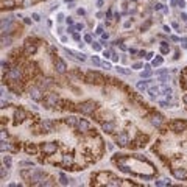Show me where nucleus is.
<instances>
[{
    "instance_id": "31",
    "label": "nucleus",
    "mask_w": 187,
    "mask_h": 187,
    "mask_svg": "<svg viewBox=\"0 0 187 187\" xmlns=\"http://www.w3.org/2000/svg\"><path fill=\"white\" fill-rule=\"evenodd\" d=\"M140 76L142 78H148V76H151V69H145L144 72H140Z\"/></svg>"
},
{
    "instance_id": "44",
    "label": "nucleus",
    "mask_w": 187,
    "mask_h": 187,
    "mask_svg": "<svg viewBox=\"0 0 187 187\" xmlns=\"http://www.w3.org/2000/svg\"><path fill=\"white\" fill-rule=\"evenodd\" d=\"M72 36H73V39H75V41H80V39H81V36L78 35V33H72Z\"/></svg>"
},
{
    "instance_id": "15",
    "label": "nucleus",
    "mask_w": 187,
    "mask_h": 187,
    "mask_svg": "<svg viewBox=\"0 0 187 187\" xmlns=\"http://www.w3.org/2000/svg\"><path fill=\"white\" fill-rule=\"evenodd\" d=\"M101 129L104 131V133L111 134V133H114V131H115V123L114 122H103Z\"/></svg>"
},
{
    "instance_id": "25",
    "label": "nucleus",
    "mask_w": 187,
    "mask_h": 187,
    "mask_svg": "<svg viewBox=\"0 0 187 187\" xmlns=\"http://www.w3.org/2000/svg\"><path fill=\"white\" fill-rule=\"evenodd\" d=\"M59 183H61L63 186H67L69 184V178L65 176L64 173H59Z\"/></svg>"
},
{
    "instance_id": "27",
    "label": "nucleus",
    "mask_w": 187,
    "mask_h": 187,
    "mask_svg": "<svg viewBox=\"0 0 187 187\" xmlns=\"http://www.w3.org/2000/svg\"><path fill=\"white\" fill-rule=\"evenodd\" d=\"M11 164H13V161H11V156H8V155H6V156H3V165L9 168V167H11Z\"/></svg>"
},
{
    "instance_id": "37",
    "label": "nucleus",
    "mask_w": 187,
    "mask_h": 187,
    "mask_svg": "<svg viewBox=\"0 0 187 187\" xmlns=\"http://www.w3.org/2000/svg\"><path fill=\"white\" fill-rule=\"evenodd\" d=\"M150 25H151V20H148V22H147V24H145V25H142V31H145V30H148V28H150Z\"/></svg>"
},
{
    "instance_id": "36",
    "label": "nucleus",
    "mask_w": 187,
    "mask_h": 187,
    "mask_svg": "<svg viewBox=\"0 0 187 187\" xmlns=\"http://www.w3.org/2000/svg\"><path fill=\"white\" fill-rule=\"evenodd\" d=\"M144 67V64L142 63H136V64H133V69H136V70H139V69H142Z\"/></svg>"
},
{
    "instance_id": "3",
    "label": "nucleus",
    "mask_w": 187,
    "mask_h": 187,
    "mask_svg": "<svg viewBox=\"0 0 187 187\" xmlns=\"http://www.w3.org/2000/svg\"><path fill=\"white\" fill-rule=\"evenodd\" d=\"M84 81L89 84H103V75L98 73V72H94V70H91V72H87L86 76H84Z\"/></svg>"
},
{
    "instance_id": "22",
    "label": "nucleus",
    "mask_w": 187,
    "mask_h": 187,
    "mask_svg": "<svg viewBox=\"0 0 187 187\" xmlns=\"http://www.w3.org/2000/svg\"><path fill=\"white\" fill-rule=\"evenodd\" d=\"M37 2V0H22V8H30Z\"/></svg>"
},
{
    "instance_id": "64",
    "label": "nucleus",
    "mask_w": 187,
    "mask_h": 187,
    "mask_svg": "<svg viewBox=\"0 0 187 187\" xmlns=\"http://www.w3.org/2000/svg\"><path fill=\"white\" fill-rule=\"evenodd\" d=\"M131 2H136V0H131Z\"/></svg>"
},
{
    "instance_id": "39",
    "label": "nucleus",
    "mask_w": 187,
    "mask_h": 187,
    "mask_svg": "<svg viewBox=\"0 0 187 187\" xmlns=\"http://www.w3.org/2000/svg\"><path fill=\"white\" fill-rule=\"evenodd\" d=\"M178 6H179L181 9L186 8V2H184V0H178Z\"/></svg>"
},
{
    "instance_id": "42",
    "label": "nucleus",
    "mask_w": 187,
    "mask_h": 187,
    "mask_svg": "<svg viewBox=\"0 0 187 187\" xmlns=\"http://www.w3.org/2000/svg\"><path fill=\"white\" fill-rule=\"evenodd\" d=\"M95 33H97V35H103V27H101V25H98V27H97V31H95Z\"/></svg>"
},
{
    "instance_id": "28",
    "label": "nucleus",
    "mask_w": 187,
    "mask_h": 187,
    "mask_svg": "<svg viewBox=\"0 0 187 187\" xmlns=\"http://www.w3.org/2000/svg\"><path fill=\"white\" fill-rule=\"evenodd\" d=\"M170 52V45L167 42H161V53H168Z\"/></svg>"
},
{
    "instance_id": "29",
    "label": "nucleus",
    "mask_w": 187,
    "mask_h": 187,
    "mask_svg": "<svg viewBox=\"0 0 187 187\" xmlns=\"http://www.w3.org/2000/svg\"><path fill=\"white\" fill-rule=\"evenodd\" d=\"M159 92H161V91H159V86L158 87H150V89H148V94H150L151 97H156Z\"/></svg>"
},
{
    "instance_id": "20",
    "label": "nucleus",
    "mask_w": 187,
    "mask_h": 187,
    "mask_svg": "<svg viewBox=\"0 0 187 187\" xmlns=\"http://www.w3.org/2000/svg\"><path fill=\"white\" fill-rule=\"evenodd\" d=\"M159 91H161L162 94H165V95H170V94H172V89H170L165 83H162L161 86H159Z\"/></svg>"
},
{
    "instance_id": "16",
    "label": "nucleus",
    "mask_w": 187,
    "mask_h": 187,
    "mask_svg": "<svg viewBox=\"0 0 187 187\" xmlns=\"http://www.w3.org/2000/svg\"><path fill=\"white\" fill-rule=\"evenodd\" d=\"M162 122H164V117H162L161 114H155V115L150 119V123H151L153 126H158V128L162 125Z\"/></svg>"
},
{
    "instance_id": "41",
    "label": "nucleus",
    "mask_w": 187,
    "mask_h": 187,
    "mask_svg": "<svg viewBox=\"0 0 187 187\" xmlns=\"http://www.w3.org/2000/svg\"><path fill=\"white\" fill-rule=\"evenodd\" d=\"M159 106L161 108H170V104L167 101H159Z\"/></svg>"
},
{
    "instance_id": "48",
    "label": "nucleus",
    "mask_w": 187,
    "mask_h": 187,
    "mask_svg": "<svg viewBox=\"0 0 187 187\" xmlns=\"http://www.w3.org/2000/svg\"><path fill=\"white\" fill-rule=\"evenodd\" d=\"M103 67L106 69V70H108V69H111V63H103Z\"/></svg>"
},
{
    "instance_id": "51",
    "label": "nucleus",
    "mask_w": 187,
    "mask_h": 187,
    "mask_svg": "<svg viewBox=\"0 0 187 187\" xmlns=\"http://www.w3.org/2000/svg\"><path fill=\"white\" fill-rule=\"evenodd\" d=\"M181 20H184V22H187V14H181Z\"/></svg>"
},
{
    "instance_id": "55",
    "label": "nucleus",
    "mask_w": 187,
    "mask_h": 187,
    "mask_svg": "<svg viewBox=\"0 0 187 187\" xmlns=\"http://www.w3.org/2000/svg\"><path fill=\"white\" fill-rule=\"evenodd\" d=\"M129 53H131V55H137V53H139V52H137V50H136V48H131V50H129Z\"/></svg>"
},
{
    "instance_id": "24",
    "label": "nucleus",
    "mask_w": 187,
    "mask_h": 187,
    "mask_svg": "<svg viewBox=\"0 0 187 187\" xmlns=\"http://www.w3.org/2000/svg\"><path fill=\"white\" fill-rule=\"evenodd\" d=\"M2 5H3V8L5 6H6V8H14L16 2H14V0H2Z\"/></svg>"
},
{
    "instance_id": "58",
    "label": "nucleus",
    "mask_w": 187,
    "mask_h": 187,
    "mask_svg": "<svg viewBox=\"0 0 187 187\" xmlns=\"http://www.w3.org/2000/svg\"><path fill=\"white\" fill-rule=\"evenodd\" d=\"M97 6H103V0H97Z\"/></svg>"
},
{
    "instance_id": "8",
    "label": "nucleus",
    "mask_w": 187,
    "mask_h": 187,
    "mask_svg": "<svg viewBox=\"0 0 187 187\" xmlns=\"http://www.w3.org/2000/svg\"><path fill=\"white\" fill-rule=\"evenodd\" d=\"M28 92H30V97L35 101H41L42 100V89H41L39 86H33Z\"/></svg>"
},
{
    "instance_id": "11",
    "label": "nucleus",
    "mask_w": 187,
    "mask_h": 187,
    "mask_svg": "<svg viewBox=\"0 0 187 187\" xmlns=\"http://www.w3.org/2000/svg\"><path fill=\"white\" fill-rule=\"evenodd\" d=\"M25 119H27V112L24 111V109H22V108L16 109V111H14V122H16V125L22 123Z\"/></svg>"
},
{
    "instance_id": "53",
    "label": "nucleus",
    "mask_w": 187,
    "mask_h": 187,
    "mask_svg": "<svg viewBox=\"0 0 187 187\" xmlns=\"http://www.w3.org/2000/svg\"><path fill=\"white\" fill-rule=\"evenodd\" d=\"M183 103L187 106V94H184V97H183Z\"/></svg>"
},
{
    "instance_id": "10",
    "label": "nucleus",
    "mask_w": 187,
    "mask_h": 187,
    "mask_svg": "<svg viewBox=\"0 0 187 187\" xmlns=\"http://www.w3.org/2000/svg\"><path fill=\"white\" fill-rule=\"evenodd\" d=\"M172 175L179 181H187V170L186 168H172Z\"/></svg>"
},
{
    "instance_id": "33",
    "label": "nucleus",
    "mask_w": 187,
    "mask_h": 187,
    "mask_svg": "<svg viewBox=\"0 0 187 187\" xmlns=\"http://www.w3.org/2000/svg\"><path fill=\"white\" fill-rule=\"evenodd\" d=\"M92 48H94L95 52H100V50H101V47H100V44H98V42H94V44H92Z\"/></svg>"
},
{
    "instance_id": "5",
    "label": "nucleus",
    "mask_w": 187,
    "mask_h": 187,
    "mask_svg": "<svg viewBox=\"0 0 187 187\" xmlns=\"http://www.w3.org/2000/svg\"><path fill=\"white\" fill-rule=\"evenodd\" d=\"M8 78L11 80V81H16V83H19L20 81V78H22V69L19 67V65H16V67H11L9 70H8Z\"/></svg>"
},
{
    "instance_id": "56",
    "label": "nucleus",
    "mask_w": 187,
    "mask_h": 187,
    "mask_svg": "<svg viewBox=\"0 0 187 187\" xmlns=\"http://www.w3.org/2000/svg\"><path fill=\"white\" fill-rule=\"evenodd\" d=\"M111 16H112V11H111V9H109V11H108V13H106V17H108V19H111Z\"/></svg>"
},
{
    "instance_id": "63",
    "label": "nucleus",
    "mask_w": 187,
    "mask_h": 187,
    "mask_svg": "<svg viewBox=\"0 0 187 187\" xmlns=\"http://www.w3.org/2000/svg\"><path fill=\"white\" fill-rule=\"evenodd\" d=\"M184 72H186V73H187V67H186V70H184Z\"/></svg>"
},
{
    "instance_id": "57",
    "label": "nucleus",
    "mask_w": 187,
    "mask_h": 187,
    "mask_svg": "<svg viewBox=\"0 0 187 187\" xmlns=\"http://www.w3.org/2000/svg\"><path fill=\"white\" fill-rule=\"evenodd\" d=\"M170 39H172V41H175V42H178V41H179V37H178V36H172Z\"/></svg>"
},
{
    "instance_id": "1",
    "label": "nucleus",
    "mask_w": 187,
    "mask_h": 187,
    "mask_svg": "<svg viewBox=\"0 0 187 187\" xmlns=\"http://www.w3.org/2000/svg\"><path fill=\"white\" fill-rule=\"evenodd\" d=\"M95 109H97V103L94 100H86L83 103L76 104V111L81 112V114H92Z\"/></svg>"
},
{
    "instance_id": "34",
    "label": "nucleus",
    "mask_w": 187,
    "mask_h": 187,
    "mask_svg": "<svg viewBox=\"0 0 187 187\" xmlns=\"http://www.w3.org/2000/svg\"><path fill=\"white\" fill-rule=\"evenodd\" d=\"M6 168H8V167H5V165H3L2 168H0V175H2V178L6 176V173H8V172H6Z\"/></svg>"
},
{
    "instance_id": "14",
    "label": "nucleus",
    "mask_w": 187,
    "mask_h": 187,
    "mask_svg": "<svg viewBox=\"0 0 187 187\" xmlns=\"http://www.w3.org/2000/svg\"><path fill=\"white\" fill-rule=\"evenodd\" d=\"M41 126H42V131H45V133H53L55 123L52 122V120H42Z\"/></svg>"
},
{
    "instance_id": "2",
    "label": "nucleus",
    "mask_w": 187,
    "mask_h": 187,
    "mask_svg": "<svg viewBox=\"0 0 187 187\" xmlns=\"http://www.w3.org/2000/svg\"><path fill=\"white\" fill-rule=\"evenodd\" d=\"M61 101V98H59L58 94H47L45 97H44V106H45L47 109H50V108H56L58 106V103Z\"/></svg>"
},
{
    "instance_id": "19",
    "label": "nucleus",
    "mask_w": 187,
    "mask_h": 187,
    "mask_svg": "<svg viewBox=\"0 0 187 187\" xmlns=\"http://www.w3.org/2000/svg\"><path fill=\"white\" fill-rule=\"evenodd\" d=\"M25 153L27 155H37V145L36 144H25Z\"/></svg>"
},
{
    "instance_id": "12",
    "label": "nucleus",
    "mask_w": 187,
    "mask_h": 187,
    "mask_svg": "<svg viewBox=\"0 0 187 187\" xmlns=\"http://www.w3.org/2000/svg\"><path fill=\"white\" fill-rule=\"evenodd\" d=\"M61 167L63 168H72V170H75L73 168V158L72 156H69V155H65V156H63V161H61Z\"/></svg>"
},
{
    "instance_id": "4",
    "label": "nucleus",
    "mask_w": 187,
    "mask_h": 187,
    "mask_svg": "<svg viewBox=\"0 0 187 187\" xmlns=\"http://www.w3.org/2000/svg\"><path fill=\"white\" fill-rule=\"evenodd\" d=\"M168 126L173 133H183L184 129H187V122L186 120H173Z\"/></svg>"
},
{
    "instance_id": "46",
    "label": "nucleus",
    "mask_w": 187,
    "mask_h": 187,
    "mask_svg": "<svg viewBox=\"0 0 187 187\" xmlns=\"http://www.w3.org/2000/svg\"><path fill=\"white\" fill-rule=\"evenodd\" d=\"M162 8H164L162 3H156V5H155V9H162Z\"/></svg>"
},
{
    "instance_id": "7",
    "label": "nucleus",
    "mask_w": 187,
    "mask_h": 187,
    "mask_svg": "<svg viewBox=\"0 0 187 187\" xmlns=\"http://www.w3.org/2000/svg\"><path fill=\"white\" fill-rule=\"evenodd\" d=\"M24 50L28 53V55H35L37 52V44L31 39H27L25 44H24Z\"/></svg>"
},
{
    "instance_id": "61",
    "label": "nucleus",
    "mask_w": 187,
    "mask_h": 187,
    "mask_svg": "<svg viewBox=\"0 0 187 187\" xmlns=\"http://www.w3.org/2000/svg\"><path fill=\"white\" fill-rule=\"evenodd\" d=\"M67 31L69 33H75V28H73V27H70V28H67Z\"/></svg>"
},
{
    "instance_id": "54",
    "label": "nucleus",
    "mask_w": 187,
    "mask_h": 187,
    "mask_svg": "<svg viewBox=\"0 0 187 187\" xmlns=\"http://www.w3.org/2000/svg\"><path fill=\"white\" fill-rule=\"evenodd\" d=\"M67 25H73V20H72V17H67Z\"/></svg>"
},
{
    "instance_id": "38",
    "label": "nucleus",
    "mask_w": 187,
    "mask_h": 187,
    "mask_svg": "<svg viewBox=\"0 0 187 187\" xmlns=\"http://www.w3.org/2000/svg\"><path fill=\"white\" fill-rule=\"evenodd\" d=\"M19 165H33V162L31 161H22V162H19Z\"/></svg>"
},
{
    "instance_id": "32",
    "label": "nucleus",
    "mask_w": 187,
    "mask_h": 187,
    "mask_svg": "<svg viewBox=\"0 0 187 187\" xmlns=\"http://www.w3.org/2000/svg\"><path fill=\"white\" fill-rule=\"evenodd\" d=\"M31 19L35 20V22H39V20H41V16L37 14V13H33V14H31Z\"/></svg>"
},
{
    "instance_id": "17",
    "label": "nucleus",
    "mask_w": 187,
    "mask_h": 187,
    "mask_svg": "<svg viewBox=\"0 0 187 187\" xmlns=\"http://www.w3.org/2000/svg\"><path fill=\"white\" fill-rule=\"evenodd\" d=\"M78 129L81 131V133H86V131L91 129V123L87 122V120H84V119H80V122H78Z\"/></svg>"
},
{
    "instance_id": "21",
    "label": "nucleus",
    "mask_w": 187,
    "mask_h": 187,
    "mask_svg": "<svg viewBox=\"0 0 187 187\" xmlns=\"http://www.w3.org/2000/svg\"><path fill=\"white\" fill-rule=\"evenodd\" d=\"M150 81H151V80H150ZM150 81H139V83L136 84V87H137L140 92H144V91H147V84L150 83Z\"/></svg>"
},
{
    "instance_id": "6",
    "label": "nucleus",
    "mask_w": 187,
    "mask_h": 187,
    "mask_svg": "<svg viewBox=\"0 0 187 187\" xmlns=\"http://www.w3.org/2000/svg\"><path fill=\"white\" fill-rule=\"evenodd\" d=\"M41 150H42L44 155L50 156V155H53V153H56L58 145L55 144V142H45V144H42V145H41Z\"/></svg>"
},
{
    "instance_id": "9",
    "label": "nucleus",
    "mask_w": 187,
    "mask_h": 187,
    "mask_svg": "<svg viewBox=\"0 0 187 187\" xmlns=\"http://www.w3.org/2000/svg\"><path fill=\"white\" fill-rule=\"evenodd\" d=\"M115 144H117L119 147H126L129 144V137H128V134L126 133H120V134H117L115 136Z\"/></svg>"
},
{
    "instance_id": "30",
    "label": "nucleus",
    "mask_w": 187,
    "mask_h": 187,
    "mask_svg": "<svg viewBox=\"0 0 187 187\" xmlns=\"http://www.w3.org/2000/svg\"><path fill=\"white\" fill-rule=\"evenodd\" d=\"M11 41H13V39H11V37H5V35L2 36V45H3V47L9 45V44H11Z\"/></svg>"
},
{
    "instance_id": "49",
    "label": "nucleus",
    "mask_w": 187,
    "mask_h": 187,
    "mask_svg": "<svg viewBox=\"0 0 187 187\" xmlns=\"http://www.w3.org/2000/svg\"><path fill=\"white\" fill-rule=\"evenodd\" d=\"M164 73H167V70H165V69H161V70H158V75H164Z\"/></svg>"
},
{
    "instance_id": "62",
    "label": "nucleus",
    "mask_w": 187,
    "mask_h": 187,
    "mask_svg": "<svg viewBox=\"0 0 187 187\" xmlns=\"http://www.w3.org/2000/svg\"><path fill=\"white\" fill-rule=\"evenodd\" d=\"M65 2H67V3H73L75 0H65Z\"/></svg>"
},
{
    "instance_id": "26",
    "label": "nucleus",
    "mask_w": 187,
    "mask_h": 187,
    "mask_svg": "<svg viewBox=\"0 0 187 187\" xmlns=\"http://www.w3.org/2000/svg\"><path fill=\"white\" fill-rule=\"evenodd\" d=\"M164 63V59H162V56H156L155 59H153V63H151V65H155V67H158V65H161Z\"/></svg>"
},
{
    "instance_id": "43",
    "label": "nucleus",
    "mask_w": 187,
    "mask_h": 187,
    "mask_svg": "<svg viewBox=\"0 0 187 187\" xmlns=\"http://www.w3.org/2000/svg\"><path fill=\"white\" fill-rule=\"evenodd\" d=\"M84 41L91 44V42H92V36H91V35H86V36H84Z\"/></svg>"
},
{
    "instance_id": "59",
    "label": "nucleus",
    "mask_w": 187,
    "mask_h": 187,
    "mask_svg": "<svg viewBox=\"0 0 187 187\" xmlns=\"http://www.w3.org/2000/svg\"><path fill=\"white\" fill-rule=\"evenodd\" d=\"M109 53H111V52H108V50H106V52L103 53V56H104V58H109Z\"/></svg>"
},
{
    "instance_id": "40",
    "label": "nucleus",
    "mask_w": 187,
    "mask_h": 187,
    "mask_svg": "<svg viewBox=\"0 0 187 187\" xmlns=\"http://www.w3.org/2000/svg\"><path fill=\"white\" fill-rule=\"evenodd\" d=\"M2 67H3V70H9V63L2 61Z\"/></svg>"
},
{
    "instance_id": "60",
    "label": "nucleus",
    "mask_w": 187,
    "mask_h": 187,
    "mask_svg": "<svg viewBox=\"0 0 187 187\" xmlns=\"http://www.w3.org/2000/svg\"><path fill=\"white\" fill-rule=\"evenodd\" d=\"M145 58H147V59H151V58H153V53L150 52V53H148V55H147V56H145Z\"/></svg>"
},
{
    "instance_id": "52",
    "label": "nucleus",
    "mask_w": 187,
    "mask_h": 187,
    "mask_svg": "<svg viewBox=\"0 0 187 187\" xmlns=\"http://www.w3.org/2000/svg\"><path fill=\"white\" fill-rule=\"evenodd\" d=\"M76 13H78L80 16H83V14H86V11H84V9H81V8H80L78 11H76Z\"/></svg>"
},
{
    "instance_id": "13",
    "label": "nucleus",
    "mask_w": 187,
    "mask_h": 187,
    "mask_svg": "<svg viewBox=\"0 0 187 187\" xmlns=\"http://www.w3.org/2000/svg\"><path fill=\"white\" fill-rule=\"evenodd\" d=\"M55 69H56L58 73H65V70H67V65H65V63L63 61V59H55Z\"/></svg>"
},
{
    "instance_id": "23",
    "label": "nucleus",
    "mask_w": 187,
    "mask_h": 187,
    "mask_svg": "<svg viewBox=\"0 0 187 187\" xmlns=\"http://www.w3.org/2000/svg\"><path fill=\"white\" fill-rule=\"evenodd\" d=\"M115 70H117V73H120V75H129V73H131V70L125 69V67H120V65H117V67H115Z\"/></svg>"
},
{
    "instance_id": "18",
    "label": "nucleus",
    "mask_w": 187,
    "mask_h": 187,
    "mask_svg": "<svg viewBox=\"0 0 187 187\" xmlns=\"http://www.w3.org/2000/svg\"><path fill=\"white\" fill-rule=\"evenodd\" d=\"M64 122H65V125H67V126H70V128H75V126H78L80 119L73 117V115H69L67 119H64Z\"/></svg>"
},
{
    "instance_id": "47",
    "label": "nucleus",
    "mask_w": 187,
    "mask_h": 187,
    "mask_svg": "<svg viewBox=\"0 0 187 187\" xmlns=\"http://www.w3.org/2000/svg\"><path fill=\"white\" fill-rule=\"evenodd\" d=\"M63 20H64V14L59 13V14H58V22H63Z\"/></svg>"
},
{
    "instance_id": "35",
    "label": "nucleus",
    "mask_w": 187,
    "mask_h": 187,
    "mask_svg": "<svg viewBox=\"0 0 187 187\" xmlns=\"http://www.w3.org/2000/svg\"><path fill=\"white\" fill-rule=\"evenodd\" d=\"M92 63L95 64V65H100V64H101L100 59H98V56H92Z\"/></svg>"
},
{
    "instance_id": "45",
    "label": "nucleus",
    "mask_w": 187,
    "mask_h": 187,
    "mask_svg": "<svg viewBox=\"0 0 187 187\" xmlns=\"http://www.w3.org/2000/svg\"><path fill=\"white\" fill-rule=\"evenodd\" d=\"M170 183H164V181H156V186H168Z\"/></svg>"
},
{
    "instance_id": "50",
    "label": "nucleus",
    "mask_w": 187,
    "mask_h": 187,
    "mask_svg": "<svg viewBox=\"0 0 187 187\" xmlns=\"http://www.w3.org/2000/svg\"><path fill=\"white\" fill-rule=\"evenodd\" d=\"M75 28H76V30H83V24H76Z\"/></svg>"
}]
</instances>
